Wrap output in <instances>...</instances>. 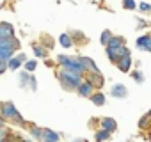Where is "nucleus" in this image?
Returning <instances> with one entry per match:
<instances>
[{"mask_svg":"<svg viewBox=\"0 0 151 142\" xmlns=\"http://www.w3.org/2000/svg\"><path fill=\"white\" fill-rule=\"evenodd\" d=\"M57 78H59L60 85H62L66 91H77L78 85L84 82L82 73H78V71H73V69H66V67L57 73Z\"/></svg>","mask_w":151,"mask_h":142,"instance_id":"f257e3e1","label":"nucleus"},{"mask_svg":"<svg viewBox=\"0 0 151 142\" xmlns=\"http://www.w3.org/2000/svg\"><path fill=\"white\" fill-rule=\"evenodd\" d=\"M20 48V41L16 36H9V37H0V60L7 62L14 52Z\"/></svg>","mask_w":151,"mask_h":142,"instance_id":"f03ea898","label":"nucleus"},{"mask_svg":"<svg viewBox=\"0 0 151 142\" xmlns=\"http://www.w3.org/2000/svg\"><path fill=\"white\" fill-rule=\"evenodd\" d=\"M0 114L6 117V121H11L14 124H23V117L20 115V112L16 110V107L11 101H2L0 103Z\"/></svg>","mask_w":151,"mask_h":142,"instance_id":"7ed1b4c3","label":"nucleus"},{"mask_svg":"<svg viewBox=\"0 0 151 142\" xmlns=\"http://www.w3.org/2000/svg\"><path fill=\"white\" fill-rule=\"evenodd\" d=\"M59 64H62L66 69H73V71H78V73H87L86 69V64H84V59H75V57H68V55H59L57 57Z\"/></svg>","mask_w":151,"mask_h":142,"instance_id":"20e7f679","label":"nucleus"},{"mask_svg":"<svg viewBox=\"0 0 151 142\" xmlns=\"http://www.w3.org/2000/svg\"><path fill=\"white\" fill-rule=\"evenodd\" d=\"M105 48H107V55L112 62H117L121 57L130 55V50L126 46H105Z\"/></svg>","mask_w":151,"mask_h":142,"instance_id":"39448f33","label":"nucleus"},{"mask_svg":"<svg viewBox=\"0 0 151 142\" xmlns=\"http://www.w3.org/2000/svg\"><path fill=\"white\" fill-rule=\"evenodd\" d=\"M25 60H27V55H25V53H18V55H13V57L7 60V66H9V69L16 71V69H20L22 64H25Z\"/></svg>","mask_w":151,"mask_h":142,"instance_id":"423d86ee","label":"nucleus"},{"mask_svg":"<svg viewBox=\"0 0 151 142\" xmlns=\"http://www.w3.org/2000/svg\"><path fill=\"white\" fill-rule=\"evenodd\" d=\"M93 89H94V85L89 82V80H84L80 85H78V94L82 96V98H91V94H93Z\"/></svg>","mask_w":151,"mask_h":142,"instance_id":"0eeeda50","label":"nucleus"},{"mask_svg":"<svg viewBox=\"0 0 151 142\" xmlns=\"http://www.w3.org/2000/svg\"><path fill=\"white\" fill-rule=\"evenodd\" d=\"M137 48L139 50H144V52H151V34L140 36L137 39Z\"/></svg>","mask_w":151,"mask_h":142,"instance_id":"6e6552de","label":"nucleus"},{"mask_svg":"<svg viewBox=\"0 0 151 142\" xmlns=\"http://www.w3.org/2000/svg\"><path fill=\"white\" fill-rule=\"evenodd\" d=\"M116 64H117V67H119L121 73H128L130 67H132V57H130V55H124V57H121Z\"/></svg>","mask_w":151,"mask_h":142,"instance_id":"1a4fd4ad","label":"nucleus"},{"mask_svg":"<svg viewBox=\"0 0 151 142\" xmlns=\"http://www.w3.org/2000/svg\"><path fill=\"white\" fill-rule=\"evenodd\" d=\"M126 94H128V89L123 84H116L110 89V96H114V98H126Z\"/></svg>","mask_w":151,"mask_h":142,"instance_id":"9d476101","label":"nucleus"},{"mask_svg":"<svg viewBox=\"0 0 151 142\" xmlns=\"http://www.w3.org/2000/svg\"><path fill=\"white\" fill-rule=\"evenodd\" d=\"M87 75H89V78H87V80L94 85V89L103 87V82H105V80H103V75H101V73H87Z\"/></svg>","mask_w":151,"mask_h":142,"instance_id":"9b49d317","label":"nucleus"},{"mask_svg":"<svg viewBox=\"0 0 151 142\" xmlns=\"http://www.w3.org/2000/svg\"><path fill=\"white\" fill-rule=\"evenodd\" d=\"M9 36H14L13 25L6 23V22H0V37H9Z\"/></svg>","mask_w":151,"mask_h":142,"instance_id":"f8f14e48","label":"nucleus"},{"mask_svg":"<svg viewBox=\"0 0 151 142\" xmlns=\"http://www.w3.org/2000/svg\"><path fill=\"white\" fill-rule=\"evenodd\" d=\"M101 128H105V130H109V131H116L117 130V123H116V119H112V117H103L101 119Z\"/></svg>","mask_w":151,"mask_h":142,"instance_id":"ddd939ff","label":"nucleus"},{"mask_svg":"<svg viewBox=\"0 0 151 142\" xmlns=\"http://www.w3.org/2000/svg\"><path fill=\"white\" fill-rule=\"evenodd\" d=\"M43 140H46V142H57V140H60V135L57 131H53V130H43Z\"/></svg>","mask_w":151,"mask_h":142,"instance_id":"4468645a","label":"nucleus"},{"mask_svg":"<svg viewBox=\"0 0 151 142\" xmlns=\"http://www.w3.org/2000/svg\"><path fill=\"white\" fill-rule=\"evenodd\" d=\"M82 59H84V64H86L87 73H100V69H98V66L94 64L93 59H89V57H82Z\"/></svg>","mask_w":151,"mask_h":142,"instance_id":"2eb2a0df","label":"nucleus"},{"mask_svg":"<svg viewBox=\"0 0 151 142\" xmlns=\"http://www.w3.org/2000/svg\"><path fill=\"white\" fill-rule=\"evenodd\" d=\"M18 80H20V87H27L29 85V80H30V71H22L18 75Z\"/></svg>","mask_w":151,"mask_h":142,"instance_id":"dca6fc26","label":"nucleus"},{"mask_svg":"<svg viewBox=\"0 0 151 142\" xmlns=\"http://www.w3.org/2000/svg\"><path fill=\"white\" fill-rule=\"evenodd\" d=\"M59 41H60V44H62L64 48H71V46L75 44V43H73V39H71V34H60Z\"/></svg>","mask_w":151,"mask_h":142,"instance_id":"f3484780","label":"nucleus"},{"mask_svg":"<svg viewBox=\"0 0 151 142\" xmlns=\"http://www.w3.org/2000/svg\"><path fill=\"white\" fill-rule=\"evenodd\" d=\"M32 52H34V55H36V57H39V59H45V57L48 55V52H46L41 44H36V43L32 44Z\"/></svg>","mask_w":151,"mask_h":142,"instance_id":"a211bd4d","label":"nucleus"},{"mask_svg":"<svg viewBox=\"0 0 151 142\" xmlns=\"http://www.w3.org/2000/svg\"><path fill=\"white\" fill-rule=\"evenodd\" d=\"M91 100H93V103H94L96 107H101V105L105 103V94H103V93H93V94H91Z\"/></svg>","mask_w":151,"mask_h":142,"instance_id":"6ab92c4d","label":"nucleus"},{"mask_svg":"<svg viewBox=\"0 0 151 142\" xmlns=\"http://www.w3.org/2000/svg\"><path fill=\"white\" fill-rule=\"evenodd\" d=\"M110 135H112V131H109V130L101 128V130H98V131H96L94 138H96V140H109V138H110Z\"/></svg>","mask_w":151,"mask_h":142,"instance_id":"aec40b11","label":"nucleus"},{"mask_svg":"<svg viewBox=\"0 0 151 142\" xmlns=\"http://www.w3.org/2000/svg\"><path fill=\"white\" fill-rule=\"evenodd\" d=\"M110 39H112V32H110V30H103V32H101V37H100L101 44L107 46V44L110 43Z\"/></svg>","mask_w":151,"mask_h":142,"instance_id":"412c9836","label":"nucleus"},{"mask_svg":"<svg viewBox=\"0 0 151 142\" xmlns=\"http://www.w3.org/2000/svg\"><path fill=\"white\" fill-rule=\"evenodd\" d=\"M107 46H124V39L119 37V36H112V39Z\"/></svg>","mask_w":151,"mask_h":142,"instance_id":"4be33fe9","label":"nucleus"},{"mask_svg":"<svg viewBox=\"0 0 151 142\" xmlns=\"http://www.w3.org/2000/svg\"><path fill=\"white\" fill-rule=\"evenodd\" d=\"M30 133H32V137H34V138H37V140H43V130H41V128H37V126H32V128H30Z\"/></svg>","mask_w":151,"mask_h":142,"instance_id":"5701e85b","label":"nucleus"},{"mask_svg":"<svg viewBox=\"0 0 151 142\" xmlns=\"http://www.w3.org/2000/svg\"><path fill=\"white\" fill-rule=\"evenodd\" d=\"M123 7H124V9L133 11V9L137 7V4H135V0H123Z\"/></svg>","mask_w":151,"mask_h":142,"instance_id":"b1692460","label":"nucleus"},{"mask_svg":"<svg viewBox=\"0 0 151 142\" xmlns=\"http://www.w3.org/2000/svg\"><path fill=\"white\" fill-rule=\"evenodd\" d=\"M132 78H133L137 84H142V82H144V75L140 73V71H135V73H132Z\"/></svg>","mask_w":151,"mask_h":142,"instance_id":"393cba45","label":"nucleus"},{"mask_svg":"<svg viewBox=\"0 0 151 142\" xmlns=\"http://www.w3.org/2000/svg\"><path fill=\"white\" fill-rule=\"evenodd\" d=\"M36 66H37V64H36V60H25V69H27V71H30V73L36 69Z\"/></svg>","mask_w":151,"mask_h":142,"instance_id":"a878e982","label":"nucleus"},{"mask_svg":"<svg viewBox=\"0 0 151 142\" xmlns=\"http://www.w3.org/2000/svg\"><path fill=\"white\" fill-rule=\"evenodd\" d=\"M29 87H30V91H36L37 89V82H36V78L30 75V80H29Z\"/></svg>","mask_w":151,"mask_h":142,"instance_id":"bb28decb","label":"nucleus"},{"mask_svg":"<svg viewBox=\"0 0 151 142\" xmlns=\"http://www.w3.org/2000/svg\"><path fill=\"white\" fill-rule=\"evenodd\" d=\"M147 121H151V117H149V115L146 114V115H144V117H142V119L139 121V126H140V128H146V124H147Z\"/></svg>","mask_w":151,"mask_h":142,"instance_id":"cd10ccee","label":"nucleus"},{"mask_svg":"<svg viewBox=\"0 0 151 142\" xmlns=\"http://www.w3.org/2000/svg\"><path fill=\"white\" fill-rule=\"evenodd\" d=\"M139 7H140V11H151V4H147V2H142Z\"/></svg>","mask_w":151,"mask_h":142,"instance_id":"c85d7f7f","label":"nucleus"},{"mask_svg":"<svg viewBox=\"0 0 151 142\" xmlns=\"http://www.w3.org/2000/svg\"><path fill=\"white\" fill-rule=\"evenodd\" d=\"M9 66H7V62H4V60H0V75L2 73H6V69H7Z\"/></svg>","mask_w":151,"mask_h":142,"instance_id":"c756f323","label":"nucleus"},{"mask_svg":"<svg viewBox=\"0 0 151 142\" xmlns=\"http://www.w3.org/2000/svg\"><path fill=\"white\" fill-rule=\"evenodd\" d=\"M7 138V130H4V126H0V140Z\"/></svg>","mask_w":151,"mask_h":142,"instance_id":"7c9ffc66","label":"nucleus"},{"mask_svg":"<svg viewBox=\"0 0 151 142\" xmlns=\"http://www.w3.org/2000/svg\"><path fill=\"white\" fill-rule=\"evenodd\" d=\"M147 115H149V117H151V110H149V112H147Z\"/></svg>","mask_w":151,"mask_h":142,"instance_id":"2f4dec72","label":"nucleus"}]
</instances>
